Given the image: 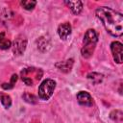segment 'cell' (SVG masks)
Instances as JSON below:
<instances>
[{
    "label": "cell",
    "instance_id": "6da1fadb",
    "mask_svg": "<svg viewBox=\"0 0 123 123\" xmlns=\"http://www.w3.org/2000/svg\"><path fill=\"white\" fill-rule=\"evenodd\" d=\"M96 15L110 35L120 37L123 34V15L120 12L108 7H100L96 10Z\"/></svg>",
    "mask_w": 123,
    "mask_h": 123
},
{
    "label": "cell",
    "instance_id": "7a4b0ae2",
    "mask_svg": "<svg viewBox=\"0 0 123 123\" xmlns=\"http://www.w3.org/2000/svg\"><path fill=\"white\" fill-rule=\"evenodd\" d=\"M97 41H98L97 33L93 29H88L84 36V44L81 49V53L84 58L88 59L92 56Z\"/></svg>",
    "mask_w": 123,
    "mask_h": 123
},
{
    "label": "cell",
    "instance_id": "3957f363",
    "mask_svg": "<svg viewBox=\"0 0 123 123\" xmlns=\"http://www.w3.org/2000/svg\"><path fill=\"white\" fill-rule=\"evenodd\" d=\"M55 87H56V82L54 80H51V79L44 80L38 86V97H39V99L44 100V101L48 100L52 96Z\"/></svg>",
    "mask_w": 123,
    "mask_h": 123
},
{
    "label": "cell",
    "instance_id": "277c9868",
    "mask_svg": "<svg viewBox=\"0 0 123 123\" xmlns=\"http://www.w3.org/2000/svg\"><path fill=\"white\" fill-rule=\"evenodd\" d=\"M35 75L36 79L39 81L42 77V71L40 69H36V68H25L21 71V78L22 81L27 85V86H33L34 85V80L31 76Z\"/></svg>",
    "mask_w": 123,
    "mask_h": 123
},
{
    "label": "cell",
    "instance_id": "5b68a950",
    "mask_svg": "<svg viewBox=\"0 0 123 123\" xmlns=\"http://www.w3.org/2000/svg\"><path fill=\"white\" fill-rule=\"evenodd\" d=\"M26 46H27V38L24 36L19 35L18 37H16V38H14V41L12 44L13 54L16 56L22 55L26 49Z\"/></svg>",
    "mask_w": 123,
    "mask_h": 123
},
{
    "label": "cell",
    "instance_id": "8992f818",
    "mask_svg": "<svg viewBox=\"0 0 123 123\" xmlns=\"http://www.w3.org/2000/svg\"><path fill=\"white\" fill-rule=\"evenodd\" d=\"M122 44L119 41H113L111 44V50L112 53V57L115 62L117 63H122V54H123V49H122Z\"/></svg>",
    "mask_w": 123,
    "mask_h": 123
},
{
    "label": "cell",
    "instance_id": "52a82bcc",
    "mask_svg": "<svg viewBox=\"0 0 123 123\" xmlns=\"http://www.w3.org/2000/svg\"><path fill=\"white\" fill-rule=\"evenodd\" d=\"M77 100L79 102L80 105L83 106H86V107H91L93 105V101H92V97L90 96V94L86 91H80L77 94Z\"/></svg>",
    "mask_w": 123,
    "mask_h": 123
},
{
    "label": "cell",
    "instance_id": "ba28073f",
    "mask_svg": "<svg viewBox=\"0 0 123 123\" xmlns=\"http://www.w3.org/2000/svg\"><path fill=\"white\" fill-rule=\"evenodd\" d=\"M71 30H72V28H71V25H70L69 23L65 22V23L61 24V25L59 26V28H58L59 37H60L62 39L65 40V39L71 35Z\"/></svg>",
    "mask_w": 123,
    "mask_h": 123
},
{
    "label": "cell",
    "instance_id": "9c48e42d",
    "mask_svg": "<svg viewBox=\"0 0 123 123\" xmlns=\"http://www.w3.org/2000/svg\"><path fill=\"white\" fill-rule=\"evenodd\" d=\"M64 3L69 7V9L71 10V12L74 14H79L83 10V3L79 0H77V1H65Z\"/></svg>",
    "mask_w": 123,
    "mask_h": 123
},
{
    "label": "cell",
    "instance_id": "30bf717a",
    "mask_svg": "<svg viewBox=\"0 0 123 123\" xmlns=\"http://www.w3.org/2000/svg\"><path fill=\"white\" fill-rule=\"evenodd\" d=\"M73 62H74L73 59H69V60H66L64 62H60L56 63V67L58 69H60L61 71H62L64 73H67L72 69Z\"/></svg>",
    "mask_w": 123,
    "mask_h": 123
},
{
    "label": "cell",
    "instance_id": "8fae6325",
    "mask_svg": "<svg viewBox=\"0 0 123 123\" xmlns=\"http://www.w3.org/2000/svg\"><path fill=\"white\" fill-rule=\"evenodd\" d=\"M87 79L90 80L94 85H97V84H100L102 81H103V78L104 76L100 73H97V72H91V73H88L87 74Z\"/></svg>",
    "mask_w": 123,
    "mask_h": 123
},
{
    "label": "cell",
    "instance_id": "7c38bea8",
    "mask_svg": "<svg viewBox=\"0 0 123 123\" xmlns=\"http://www.w3.org/2000/svg\"><path fill=\"white\" fill-rule=\"evenodd\" d=\"M50 46V42H49V40L47 39V38H45V37H40L38 40H37V48L41 51V52H45V51H47V49H48V47Z\"/></svg>",
    "mask_w": 123,
    "mask_h": 123
},
{
    "label": "cell",
    "instance_id": "4fadbf2b",
    "mask_svg": "<svg viewBox=\"0 0 123 123\" xmlns=\"http://www.w3.org/2000/svg\"><path fill=\"white\" fill-rule=\"evenodd\" d=\"M110 117L113 120V121H116V122H119L121 123L122 120H123V113L121 111L119 110H115V111H112L110 114Z\"/></svg>",
    "mask_w": 123,
    "mask_h": 123
},
{
    "label": "cell",
    "instance_id": "5bb4252c",
    "mask_svg": "<svg viewBox=\"0 0 123 123\" xmlns=\"http://www.w3.org/2000/svg\"><path fill=\"white\" fill-rule=\"evenodd\" d=\"M0 101L2 103V105L6 108V109H9L12 105V99L9 95L7 94H1L0 95Z\"/></svg>",
    "mask_w": 123,
    "mask_h": 123
},
{
    "label": "cell",
    "instance_id": "9a60e30c",
    "mask_svg": "<svg viewBox=\"0 0 123 123\" xmlns=\"http://www.w3.org/2000/svg\"><path fill=\"white\" fill-rule=\"evenodd\" d=\"M36 5H37V2L34 1V0H24V1H21V6L25 10H27V11L33 10Z\"/></svg>",
    "mask_w": 123,
    "mask_h": 123
},
{
    "label": "cell",
    "instance_id": "2e32d148",
    "mask_svg": "<svg viewBox=\"0 0 123 123\" xmlns=\"http://www.w3.org/2000/svg\"><path fill=\"white\" fill-rule=\"evenodd\" d=\"M22 98H23L27 103H30V104H36V103L37 102V97H36L35 95L31 94V93H28V92L24 93V94L22 95Z\"/></svg>",
    "mask_w": 123,
    "mask_h": 123
},
{
    "label": "cell",
    "instance_id": "e0dca14e",
    "mask_svg": "<svg viewBox=\"0 0 123 123\" xmlns=\"http://www.w3.org/2000/svg\"><path fill=\"white\" fill-rule=\"evenodd\" d=\"M12 46V42H11V40H9V39H3L1 42H0V49H2V50H6V49H9L10 47Z\"/></svg>",
    "mask_w": 123,
    "mask_h": 123
},
{
    "label": "cell",
    "instance_id": "ac0fdd59",
    "mask_svg": "<svg viewBox=\"0 0 123 123\" xmlns=\"http://www.w3.org/2000/svg\"><path fill=\"white\" fill-rule=\"evenodd\" d=\"M1 86L3 89H12L13 87V85H12L11 83H4L1 85Z\"/></svg>",
    "mask_w": 123,
    "mask_h": 123
},
{
    "label": "cell",
    "instance_id": "d6986e66",
    "mask_svg": "<svg viewBox=\"0 0 123 123\" xmlns=\"http://www.w3.org/2000/svg\"><path fill=\"white\" fill-rule=\"evenodd\" d=\"M16 81H17V75H16V74H13V75L12 76V78H11V82H10V83H11L12 85H14Z\"/></svg>",
    "mask_w": 123,
    "mask_h": 123
},
{
    "label": "cell",
    "instance_id": "ffe728a7",
    "mask_svg": "<svg viewBox=\"0 0 123 123\" xmlns=\"http://www.w3.org/2000/svg\"><path fill=\"white\" fill-rule=\"evenodd\" d=\"M3 39H5V34H4V33H0V42H1Z\"/></svg>",
    "mask_w": 123,
    "mask_h": 123
}]
</instances>
